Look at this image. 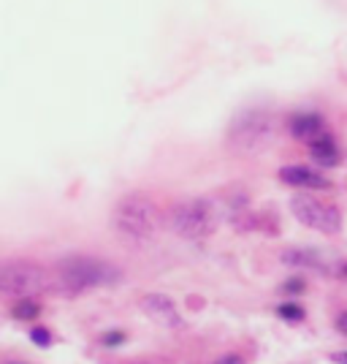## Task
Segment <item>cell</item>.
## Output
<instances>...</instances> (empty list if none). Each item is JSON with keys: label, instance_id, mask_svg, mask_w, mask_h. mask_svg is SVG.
Here are the masks:
<instances>
[{"label": "cell", "instance_id": "cell-19", "mask_svg": "<svg viewBox=\"0 0 347 364\" xmlns=\"http://www.w3.org/2000/svg\"><path fill=\"white\" fill-rule=\"evenodd\" d=\"M9 364H25V362H9Z\"/></svg>", "mask_w": 347, "mask_h": 364}, {"label": "cell", "instance_id": "cell-13", "mask_svg": "<svg viewBox=\"0 0 347 364\" xmlns=\"http://www.w3.org/2000/svg\"><path fill=\"white\" fill-rule=\"evenodd\" d=\"M31 337H33V343H35V346H41V348H46V346L52 343V334L46 332V329H33Z\"/></svg>", "mask_w": 347, "mask_h": 364}, {"label": "cell", "instance_id": "cell-1", "mask_svg": "<svg viewBox=\"0 0 347 364\" xmlns=\"http://www.w3.org/2000/svg\"><path fill=\"white\" fill-rule=\"evenodd\" d=\"M111 226L128 242H150L163 228V213L147 193H131L114 204Z\"/></svg>", "mask_w": 347, "mask_h": 364}, {"label": "cell", "instance_id": "cell-12", "mask_svg": "<svg viewBox=\"0 0 347 364\" xmlns=\"http://www.w3.org/2000/svg\"><path fill=\"white\" fill-rule=\"evenodd\" d=\"M277 316H280V318H285V321H302L304 310L299 307V304H280Z\"/></svg>", "mask_w": 347, "mask_h": 364}, {"label": "cell", "instance_id": "cell-7", "mask_svg": "<svg viewBox=\"0 0 347 364\" xmlns=\"http://www.w3.org/2000/svg\"><path fill=\"white\" fill-rule=\"evenodd\" d=\"M138 304H141V310H144L152 321H158V323L166 326V329H180V326H184L180 310L174 307V302L168 299L166 294H144Z\"/></svg>", "mask_w": 347, "mask_h": 364}, {"label": "cell", "instance_id": "cell-6", "mask_svg": "<svg viewBox=\"0 0 347 364\" xmlns=\"http://www.w3.org/2000/svg\"><path fill=\"white\" fill-rule=\"evenodd\" d=\"M290 213L296 215V220L304 223L307 228L315 231H326V234H336L342 228V215L331 204H323L309 193H299L290 198Z\"/></svg>", "mask_w": 347, "mask_h": 364}, {"label": "cell", "instance_id": "cell-17", "mask_svg": "<svg viewBox=\"0 0 347 364\" xmlns=\"http://www.w3.org/2000/svg\"><path fill=\"white\" fill-rule=\"evenodd\" d=\"M336 329H339L342 334H347V313H342V316L336 318Z\"/></svg>", "mask_w": 347, "mask_h": 364}, {"label": "cell", "instance_id": "cell-5", "mask_svg": "<svg viewBox=\"0 0 347 364\" xmlns=\"http://www.w3.org/2000/svg\"><path fill=\"white\" fill-rule=\"evenodd\" d=\"M55 289V280L49 277L44 267L33 264V261H0V294L3 296H22L33 299V294H44Z\"/></svg>", "mask_w": 347, "mask_h": 364}, {"label": "cell", "instance_id": "cell-14", "mask_svg": "<svg viewBox=\"0 0 347 364\" xmlns=\"http://www.w3.org/2000/svg\"><path fill=\"white\" fill-rule=\"evenodd\" d=\"M101 343H104V346H120V343H125V334L122 332H106L104 337H101Z\"/></svg>", "mask_w": 347, "mask_h": 364}, {"label": "cell", "instance_id": "cell-2", "mask_svg": "<svg viewBox=\"0 0 347 364\" xmlns=\"http://www.w3.org/2000/svg\"><path fill=\"white\" fill-rule=\"evenodd\" d=\"M277 139V117L269 109H242L228 128V147L239 155H260Z\"/></svg>", "mask_w": 347, "mask_h": 364}, {"label": "cell", "instance_id": "cell-4", "mask_svg": "<svg viewBox=\"0 0 347 364\" xmlns=\"http://www.w3.org/2000/svg\"><path fill=\"white\" fill-rule=\"evenodd\" d=\"M220 204L211 198H187L168 210V228L184 240H206L220 228Z\"/></svg>", "mask_w": 347, "mask_h": 364}, {"label": "cell", "instance_id": "cell-18", "mask_svg": "<svg viewBox=\"0 0 347 364\" xmlns=\"http://www.w3.org/2000/svg\"><path fill=\"white\" fill-rule=\"evenodd\" d=\"M336 362H342V364H347V353H336Z\"/></svg>", "mask_w": 347, "mask_h": 364}, {"label": "cell", "instance_id": "cell-15", "mask_svg": "<svg viewBox=\"0 0 347 364\" xmlns=\"http://www.w3.org/2000/svg\"><path fill=\"white\" fill-rule=\"evenodd\" d=\"M282 291H285V294H304V280H296V277H293V280H287L285 286H282Z\"/></svg>", "mask_w": 347, "mask_h": 364}, {"label": "cell", "instance_id": "cell-11", "mask_svg": "<svg viewBox=\"0 0 347 364\" xmlns=\"http://www.w3.org/2000/svg\"><path fill=\"white\" fill-rule=\"evenodd\" d=\"M38 313H41V307H38V302H33V299H19L14 304V318L19 321H33Z\"/></svg>", "mask_w": 347, "mask_h": 364}, {"label": "cell", "instance_id": "cell-3", "mask_svg": "<svg viewBox=\"0 0 347 364\" xmlns=\"http://www.w3.org/2000/svg\"><path fill=\"white\" fill-rule=\"evenodd\" d=\"M120 269L109 261L92 256H68L57 264L55 289L65 294H79V291L98 289V286H114L120 283Z\"/></svg>", "mask_w": 347, "mask_h": 364}, {"label": "cell", "instance_id": "cell-10", "mask_svg": "<svg viewBox=\"0 0 347 364\" xmlns=\"http://www.w3.org/2000/svg\"><path fill=\"white\" fill-rule=\"evenodd\" d=\"M309 155L315 158L320 166H336V164H339V147H336V141H334L331 134L315 139V141L309 144Z\"/></svg>", "mask_w": 347, "mask_h": 364}, {"label": "cell", "instance_id": "cell-9", "mask_svg": "<svg viewBox=\"0 0 347 364\" xmlns=\"http://www.w3.org/2000/svg\"><path fill=\"white\" fill-rule=\"evenodd\" d=\"M280 180L285 182V185H290V188H304V191H323V188L331 185L320 171H315V168H309V166L280 168Z\"/></svg>", "mask_w": 347, "mask_h": 364}, {"label": "cell", "instance_id": "cell-8", "mask_svg": "<svg viewBox=\"0 0 347 364\" xmlns=\"http://www.w3.org/2000/svg\"><path fill=\"white\" fill-rule=\"evenodd\" d=\"M287 131H290V136L296 139V141H307V147H309L315 139L329 134L323 114H317V112H299V114H293V117L287 120Z\"/></svg>", "mask_w": 347, "mask_h": 364}, {"label": "cell", "instance_id": "cell-16", "mask_svg": "<svg viewBox=\"0 0 347 364\" xmlns=\"http://www.w3.org/2000/svg\"><path fill=\"white\" fill-rule=\"evenodd\" d=\"M214 364H244V359L239 353H226V356H220Z\"/></svg>", "mask_w": 347, "mask_h": 364}]
</instances>
